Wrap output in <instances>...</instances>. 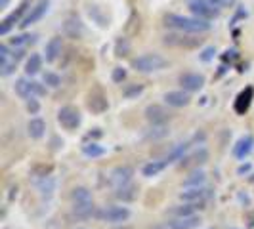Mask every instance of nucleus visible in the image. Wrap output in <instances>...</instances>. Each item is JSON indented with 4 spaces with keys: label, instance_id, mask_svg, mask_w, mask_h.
<instances>
[{
    "label": "nucleus",
    "instance_id": "f257e3e1",
    "mask_svg": "<svg viewBox=\"0 0 254 229\" xmlns=\"http://www.w3.org/2000/svg\"><path fill=\"white\" fill-rule=\"evenodd\" d=\"M163 25L174 33H190V35H201V33H208L212 29V23L203 21L199 17L172 12L163 15Z\"/></svg>",
    "mask_w": 254,
    "mask_h": 229
},
{
    "label": "nucleus",
    "instance_id": "f03ea898",
    "mask_svg": "<svg viewBox=\"0 0 254 229\" xmlns=\"http://www.w3.org/2000/svg\"><path fill=\"white\" fill-rule=\"evenodd\" d=\"M170 65V61L163 57L161 54L157 52H147V54H141V56H136L130 59V67L136 71V73H157V71H163Z\"/></svg>",
    "mask_w": 254,
    "mask_h": 229
},
{
    "label": "nucleus",
    "instance_id": "7ed1b4c3",
    "mask_svg": "<svg viewBox=\"0 0 254 229\" xmlns=\"http://www.w3.org/2000/svg\"><path fill=\"white\" fill-rule=\"evenodd\" d=\"M201 35H190V33H166L163 37V44L168 48H184V50H195L203 46Z\"/></svg>",
    "mask_w": 254,
    "mask_h": 229
},
{
    "label": "nucleus",
    "instance_id": "20e7f679",
    "mask_svg": "<svg viewBox=\"0 0 254 229\" xmlns=\"http://www.w3.org/2000/svg\"><path fill=\"white\" fill-rule=\"evenodd\" d=\"M33 6H35L33 0H21L19 6L0 21V37H6L15 25H21V21L27 17V13L31 12Z\"/></svg>",
    "mask_w": 254,
    "mask_h": 229
},
{
    "label": "nucleus",
    "instance_id": "39448f33",
    "mask_svg": "<svg viewBox=\"0 0 254 229\" xmlns=\"http://www.w3.org/2000/svg\"><path fill=\"white\" fill-rule=\"evenodd\" d=\"M186 4H188V10L193 17H199V19L208 21V23L220 15V10L214 8L208 0H186Z\"/></svg>",
    "mask_w": 254,
    "mask_h": 229
},
{
    "label": "nucleus",
    "instance_id": "423d86ee",
    "mask_svg": "<svg viewBox=\"0 0 254 229\" xmlns=\"http://www.w3.org/2000/svg\"><path fill=\"white\" fill-rule=\"evenodd\" d=\"M86 107H88L90 113H94V114H102L109 109L107 94L103 92V88L100 84H96V86L86 94Z\"/></svg>",
    "mask_w": 254,
    "mask_h": 229
},
{
    "label": "nucleus",
    "instance_id": "0eeeda50",
    "mask_svg": "<svg viewBox=\"0 0 254 229\" xmlns=\"http://www.w3.org/2000/svg\"><path fill=\"white\" fill-rule=\"evenodd\" d=\"M58 122H60L62 128L73 132V130H76V128L80 126L82 114H80V111L76 109L75 105H64V107L58 111Z\"/></svg>",
    "mask_w": 254,
    "mask_h": 229
},
{
    "label": "nucleus",
    "instance_id": "6e6552de",
    "mask_svg": "<svg viewBox=\"0 0 254 229\" xmlns=\"http://www.w3.org/2000/svg\"><path fill=\"white\" fill-rule=\"evenodd\" d=\"M96 218L107 224H125L130 218V210L127 206H105L102 210H98Z\"/></svg>",
    "mask_w": 254,
    "mask_h": 229
},
{
    "label": "nucleus",
    "instance_id": "1a4fd4ad",
    "mask_svg": "<svg viewBox=\"0 0 254 229\" xmlns=\"http://www.w3.org/2000/svg\"><path fill=\"white\" fill-rule=\"evenodd\" d=\"M62 31H64V37L71 38V40H80V38L84 37V33H86L82 19H80L76 13H69V15L65 17L64 25H62Z\"/></svg>",
    "mask_w": 254,
    "mask_h": 229
},
{
    "label": "nucleus",
    "instance_id": "9d476101",
    "mask_svg": "<svg viewBox=\"0 0 254 229\" xmlns=\"http://www.w3.org/2000/svg\"><path fill=\"white\" fill-rule=\"evenodd\" d=\"M178 84L182 86V90L186 92H201L206 84V78L201 73H193V71H186L178 75Z\"/></svg>",
    "mask_w": 254,
    "mask_h": 229
},
{
    "label": "nucleus",
    "instance_id": "9b49d317",
    "mask_svg": "<svg viewBox=\"0 0 254 229\" xmlns=\"http://www.w3.org/2000/svg\"><path fill=\"white\" fill-rule=\"evenodd\" d=\"M50 10V0H37L35 2V6L31 8V12L27 13V17L21 21V29H29L31 25H35L37 21H40L46 13Z\"/></svg>",
    "mask_w": 254,
    "mask_h": 229
},
{
    "label": "nucleus",
    "instance_id": "f8f14e48",
    "mask_svg": "<svg viewBox=\"0 0 254 229\" xmlns=\"http://www.w3.org/2000/svg\"><path fill=\"white\" fill-rule=\"evenodd\" d=\"M143 114H145V120L149 124H166L170 120V111L163 105H159V103H149L145 107Z\"/></svg>",
    "mask_w": 254,
    "mask_h": 229
},
{
    "label": "nucleus",
    "instance_id": "ddd939ff",
    "mask_svg": "<svg viewBox=\"0 0 254 229\" xmlns=\"http://www.w3.org/2000/svg\"><path fill=\"white\" fill-rule=\"evenodd\" d=\"M132 178H134V168L128 165H123L111 170V174H109V183L119 189V187H123V185L132 183Z\"/></svg>",
    "mask_w": 254,
    "mask_h": 229
},
{
    "label": "nucleus",
    "instance_id": "4468645a",
    "mask_svg": "<svg viewBox=\"0 0 254 229\" xmlns=\"http://www.w3.org/2000/svg\"><path fill=\"white\" fill-rule=\"evenodd\" d=\"M253 100H254V86H245V88L237 94V98H235V102H233V111L235 114H247V111L251 109V105H253Z\"/></svg>",
    "mask_w": 254,
    "mask_h": 229
},
{
    "label": "nucleus",
    "instance_id": "2eb2a0df",
    "mask_svg": "<svg viewBox=\"0 0 254 229\" xmlns=\"http://www.w3.org/2000/svg\"><path fill=\"white\" fill-rule=\"evenodd\" d=\"M163 100H165L166 105H170V107H188L191 103V96L190 92H186V90H170V92H166L165 96H163Z\"/></svg>",
    "mask_w": 254,
    "mask_h": 229
},
{
    "label": "nucleus",
    "instance_id": "dca6fc26",
    "mask_svg": "<svg viewBox=\"0 0 254 229\" xmlns=\"http://www.w3.org/2000/svg\"><path fill=\"white\" fill-rule=\"evenodd\" d=\"M208 195H210V189L206 187H188L180 193V199L188 204H203Z\"/></svg>",
    "mask_w": 254,
    "mask_h": 229
},
{
    "label": "nucleus",
    "instance_id": "f3484780",
    "mask_svg": "<svg viewBox=\"0 0 254 229\" xmlns=\"http://www.w3.org/2000/svg\"><path fill=\"white\" fill-rule=\"evenodd\" d=\"M253 149H254V136L247 134V136L239 138V141L233 145V157L239 159V161H245L251 155Z\"/></svg>",
    "mask_w": 254,
    "mask_h": 229
},
{
    "label": "nucleus",
    "instance_id": "a211bd4d",
    "mask_svg": "<svg viewBox=\"0 0 254 229\" xmlns=\"http://www.w3.org/2000/svg\"><path fill=\"white\" fill-rule=\"evenodd\" d=\"M62 52H64V38L52 37L50 40L46 42V46H44V57H46L48 63H54V61L62 56Z\"/></svg>",
    "mask_w": 254,
    "mask_h": 229
},
{
    "label": "nucleus",
    "instance_id": "6ab92c4d",
    "mask_svg": "<svg viewBox=\"0 0 254 229\" xmlns=\"http://www.w3.org/2000/svg\"><path fill=\"white\" fill-rule=\"evenodd\" d=\"M35 80H29V78H17L15 80V84H13V90H15V94L21 98V100H33L35 98V84H33Z\"/></svg>",
    "mask_w": 254,
    "mask_h": 229
},
{
    "label": "nucleus",
    "instance_id": "aec40b11",
    "mask_svg": "<svg viewBox=\"0 0 254 229\" xmlns=\"http://www.w3.org/2000/svg\"><path fill=\"white\" fill-rule=\"evenodd\" d=\"M208 161V151L204 149V147H199L197 151H193L191 155H188V157H184L182 159V166H186V168H190V166H199L204 165Z\"/></svg>",
    "mask_w": 254,
    "mask_h": 229
},
{
    "label": "nucleus",
    "instance_id": "412c9836",
    "mask_svg": "<svg viewBox=\"0 0 254 229\" xmlns=\"http://www.w3.org/2000/svg\"><path fill=\"white\" fill-rule=\"evenodd\" d=\"M27 134H29L33 140H40V138H44V134H46V120H44V118H40V116L31 118V120L27 122Z\"/></svg>",
    "mask_w": 254,
    "mask_h": 229
},
{
    "label": "nucleus",
    "instance_id": "4be33fe9",
    "mask_svg": "<svg viewBox=\"0 0 254 229\" xmlns=\"http://www.w3.org/2000/svg\"><path fill=\"white\" fill-rule=\"evenodd\" d=\"M199 208V204H178V206H174V208H170L168 210V214L174 218V220H178V218H191V216H197L195 214V210Z\"/></svg>",
    "mask_w": 254,
    "mask_h": 229
},
{
    "label": "nucleus",
    "instance_id": "5701e85b",
    "mask_svg": "<svg viewBox=\"0 0 254 229\" xmlns=\"http://www.w3.org/2000/svg\"><path fill=\"white\" fill-rule=\"evenodd\" d=\"M115 197H117L119 201H123V203H132V201L138 199V187H136L134 183L123 185V187H119V189L115 191Z\"/></svg>",
    "mask_w": 254,
    "mask_h": 229
},
{
    "label": "nucleus",
    "instance_id": "b1692460",
    "mask_svg": "<svg viewBox=\"0 0 254 229\" xmlns=\"http://www.w3.org/2000/svg\"><path fill=\"white\" fill-rule=\"evenodd\" d=\"M42 56L40 54H31L29 57L25 59V75L27 76H35V75H38L40 73V69H42Z\"/></svg>",
    "mask_w": 254,
    "mask_h": 229
},
{
    "label": "nucleus",
    "instance_id": "393cba45",
    "mask_svg": "<svg viewBox=\"0 0 254 229\" xmlns=\"http://www.w3.org/2000/svg\"><path fill=\"white\" fill-rule=\"evenodd\" d=\"M190 147H191V140L184 141V143H178V145H176L172 151L166 155L165 163H166V165H172V163H176V161H182V159L186 157V153L190 151Z\"/></svg>",
    "mask_w": 254,
    "mask_h": 229
},
{
    "label": "nucleus",
    "instance_id": "a878e982",
    "mask_svg": "<svg viewBox=\"0 0 254 229\" xmlns=\"http://www.w3.org/2000/svg\"><path fill=\"white\" fill-rule=\"evenodd\" d=\"M201 224V218L199 216H191V218H178V220H172L168 224V229H195Z\"/></svg>",
    "mask_w": 254,
    "mask_h": 229
},
{
    "label": "nucleus",
    "instance_id": "bb28decb",
    "mask_svg": "<svg viewBox=\"0 0 254 229\" xmlns=\"http://www.w3.org/2000/svg\"><path fill=\"white\" fill-rule=\"evenodd\" d=\"M96 206L94 203H86V204H73V216L76 220H88V218L96 216Z\"/></svg>",
    "mask_w": 254,
    "mask_h": 229
},
{
    "label": "nucleus",
    "instance_id": "cd10ccee",
    "mask_svg": "<svg viewBox=\"0 0 254 229\" xmlns=\"http://www.w3.org/2000/svg\"><path fill=\"white\" fill-rule=\"evenodd\" d=\"M71 201L73 204H86V203H94V197H92V191L88 187H75L71 191Z\"/></svg>",
    "mask_w": 254,
    "mask_h": 229
},
{
    "label": "nucleus",
    "instance_id": "c85d7f7f",
    "mask_svg": "<svg viewBox=\"0 0 254 229\" xmlns=\"http://www.w3.org/2000/svg\"><path fill=\"white\" fill-rule=\"evenodd\" d=\"M168 134H170V130H168L166 124H151V126L143 132V136L147 140H163Z\"/></svg>",
    "mask_w": 254,
    "mask_h": 229
},
{
    "label": "nucleus",
    "instance_id": "c756f323",
    "mask_svg": "<svg viewBox=\"0 0 254 229\" xmlns=\"http://www.w3.org/2000/svg\"><path fill=\"white\" fill-rule=\"evenodd\" d=\"M204 181H206V174H204L203 170L195 168L190 176L184 179V185L186 187H204Z\"/></svg>",
    "mask_w": 254,
    "mask_h": 229
},
{
    "label": "nucleus",
    "instance_id": "7c9ffc66",
    "mask_svg": "<svg viewBox=\"0 0 254 229\" xmlns=\"http://www.w3.org/2000/svg\"><path fill=\"white\" fill-rule=\"evenodd\" d=\"M166 166L168 165H166L165 161H151V163H147V165L141 168V174H143L145 178H153V176L161 174Z\"/></svg>",
    "mask_w": 254,
    "mask_h": 229
},
{
    "label": "nucleus",
    "instance_id": "2f4dec72",
    "mask_svg": "<svg viewBox=\"0 0 254 229\" xmlns=\"http://www.w3.org/2000/svg\"><path fill=\"white\" fill-rule=\"evenodd\" d=\"M143 90H145V86L140 84V82L127 84V86L123 88V98H125V100H138L141 94H143Z\"/></svg>",
    "mask_w": 254,
    "mask_h": 229
},
{
    "label": "nucleus",
    "instance_id": "473e14b6",
    "mask_svg": "<svg viewBox=\"0 0 254 229\" xmlns=\"http://www.w3.org/2000/svg\"><path fill=\"white\" fill-rule=\"evenodd\" d=\"M130 52H132V44H130V38L119 37L117 40H115V56H117V57H127Z\"/></svg>",
    "mask_w": 254,
    "mask_h": 229
},
{
    "label": "nucleus",
    "instance_id": "72a5a7b5",
    "mask_svg": "<svg viewBox=\"0 0 254 229\" xmlns=\"http://www.w3.org/2000/svg\"><path fill=\"white\" fill-rule=\"evenodd\" d=\"M82 153H84L86 157H90V159H96V157L105 155L107 149H105L103 145H100V143H96V141H90V143H84V145H82Z\"/></svg>",
    "mask_w": 254,
    "mask_h": 229
},
{
    "label": "nucleus",
    "instance_id": "f704fd0d",
    "mask_svg": "<svg viewBox=\"0 0 254 229\" xmlns=\"http://www.w3.org/2000/svg\"><path fill=\"white\" fill-rule=\"evenodd\" d=\"M88 15L92 17V21H96L100 27H107L109 25V19H107V15L102 12V8L100 6H90L88 8Z\"/></svg>",
    "mask_w": 254,
    "mask_h": 229
},
{
    "label": "nucleus",
    "instance_id": "c9c22d12",
    "mask_svg": "<svg viewBox=\"0 0 254 229\" xmlns=\"http://www.w3.org/2000/svg\"><path fill=\"white\" fill-rule=\"evenodd\" d=\"M42 82H44L48 88H60V86H62V76L58 75V73H54V71H46V73L42 75Z\"/></svg>",
    "mask_w": 254,
    "mask_h": 229
},
{
    "label": "nucleus",
    "instance_id": "e433bc0d",
    "mask_svg": "<svg viewBox=\"0 0 254 229\" xmlns=\"http://www.w3.org/2000/svg\"><path fill=\"white\" fill-rule=\"evenodd\" d=\"M37 187L42 195H52V191H54V187H56V181H54L52 176H48V178H40V181L37 183Z\"/></svg>",
    "mask_w": 254,
    "mask_h": 229
},
{
    "label": "nucleus",
    "instance_id": "4c0bfd02",
    "mask_svg": "<svg viewBox=\"0 0 254 229\" xmlns=\"http://www.w3.org/2000/svg\"><path fill=\"white\" fill-rule=\"evenodd\" d=\"M35 40H37V35H17V37L10 38V44L15 46V48H21V46L31 44V42H35Z\"/></svg>",
    "mask_w": 254,
    "mask_h": 229
},
{
    "label": "nucleus",
    "instance_id": "58836bf2",
    "mask_svg": "<svg viewBox=\"0 0 254 229\" xmlns=\"http://www.w3.org/2000/svg\"><path fill=\"white\" fill-rule=\"evenodd\" d=\"M15 67H17V63L13 61L12 57H10V59H2V61H0V75L10 76L13 71H15Z\"/></svg>",
    "mask_w": 254,
    "mask_h": 229
},
{
    "label": "nucleus",
    "instance_id": "ea45409f",
    "mask_svg": "<svg viewBox=\"0 0 254 229\" xmlns=\"http://www.w3.org/2000/svg\"><path fill=\"white\" fill-rule=\"evenodd\" d=\"M127 69L125 67H115L113 71H111V80H113L115 84H123L125 80H127Z\"/></svg>",
    "mask_w": 254,
    "mask_h": 229
},
{
    "label": "nucleus",
    "instance_id": "a19ab883",
    "mask_svg": "<svg viewBox=\"0 0 254 229\" xmlns=\"http://www.w3.org/2000/svg\"><path fill=\"white\" fill-rule=\"evenodd\" d=\"M214 56H216V48H214V46H206V48L199 54V59H201L203 63H208V61L214 59Z\"/></svg>",
    "mask_w": 254,
    "mask_h": 229
},
{
    "label": "nucleus",
    "instance_id": "79ce46f5",
    "mask_svg": "<svg viewBox=\"0 0 254 229\" xmlns=\"http://www.w3.org/2000/svg\"><path fill=\"white\" fill-rule=\"evenodd\" d=\"M50 172H52V166H44V165H38L33 168V174L35 176H38V178H48L50 176Z\"/></svg>",
    "mask_w": 254,
    "mask_h": 229
},
{
    "label": "nucleus",
    "instance_id": "37998d69",
    "mask_svg": "<svg viewBox=\"0 0 254 229\" xmlns=\"http://www.w3.org/2000/svg\"><path fill=\"white\" fill-rule=\"evenodd\" d=\"M235 59H239V52L237 50H226L222 54V61L224 63H233Z\"/></svg>",
    "mask_w": 254,
    "mask_h": 229
},
{
    "label": "nucleus",
    "instance_id": "c03bdc74",
    "mask_svg": "<svg viewBox=\"0 0 254 229\" xmlns=\"http://www.w3.org/2000/svg\"><path fill=\"white\" fill-rule=\"evenodd\" d=\"M25 107H27V111H29L31 114H37L38 111H40V103H38L37 98H33V100L25 102Z\"/></svg>",
    "mask_w": 254,
    "mask_h": 229
},
{
    "label": "nucleus",
    "instance_id": "a18cd8bd",
    "mask_svg": "<svg viewBox=\"0 0 254 229\" xmlns=\"http://www.w3.org/2000/svg\"><path fill=\"white\" fill-rule=\"evenodd\" d=\"M247 15H249V12H247V10H245V8H239V10H237V12H235V15H233V17H231V23H229V25H235V23H237V21H239V19H245V17H247Z\"/></svg>",
    "mask_w": 254,
    "mask_h": 229
},
{
    "label": "nucleus",
    "instance_id": "49530a36",
    "mask_svg": "<svg viewBox=\"0 0 254 229\" xmlns=\"http://www.w3.org/2000/svg\"><path fill=\"white\" fill-rule=\"evenodd\" d=\"M88 138H102V132H100V128H96V132H88Z\"/></svg>",
    "mask_w": 254,
    "mask_h": 229
},
{
    "label": "nucleus",
    "instance_id": "de8ad7c7",
    "mask_svg": "<svg viewBox=\"0 0 254 229\" xmlns=\"http://www.w3.org/2000/svg\"><path fill=\"white\" fill-rule=\"evenodd\" d=\"M8 4H10V0H0V10H6Z\"/></svg>",
    "mask_w": 254,
    "mask_h": 229
},
{
    "label": "nucleus",
    "instance_id": "09e8293b",
    "mask_svg": "<svg viewBox=\"0 0 254 229\" xmlns=\"http://www.w3.org/2000/svg\"><path fill=\"white\" fill-rule=\"evenodd\" d=\"M249 168H251V166H249V165L241 166V168H239V174H245V172H247V170H249Z\"/></svg>",
    "mask_w": 254,
    "mask_h": 229
},
{
    "label": "nucleus",
    "instance_id": "8fccbe9b",
    "mask_svg": "<svg viewBox=\"0 0 254 229\" xmlns=\"http://www.w3.org/2000/svg\"><path fill=\"white\" fill-rule=\"evenodd\" d=\"M115 229H132V228H127V226H123V228H115Z\"/></svg>",
    "mask_w": 254,
    "mask_h": 229
}]
</instances>
